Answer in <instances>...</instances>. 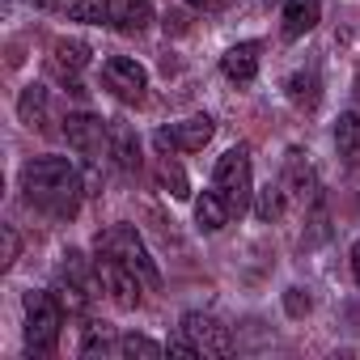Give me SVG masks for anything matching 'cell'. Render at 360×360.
<instances>
[{"label": "cell", "instance_id": "23", "mask_svg": "<svg viewBox=\"0 0 360 360\" xmlns=\"http://www.w3.org/2000/svg\"><path fill=\"white\" fill-rule=\"evenodd\" d=\"M284 305H288V314H305V309H309V297H305L301 288H288V297H284Z\"/></svg>", "mask_w": 360, "mask_h": 360}, {"label": "cell", "instance_id": "13", "mask_svg": "<svg viewBox=\"0 0 360 360\" xmlns=\"http://www.w3.org/2000/svg\"><path fill=\"white\" fill-rule=\"evenodd\" d=\"M292 200H309L314 195V169H309V161H305V153L301 148H292L288 157H284V183H280Z\"/></svg>", "mask_w": 360, "mask_h": 360}, {"label": "cell", "instance_id": "4", "mask_svg": "<svg viewBox=\"0 0 360 360\" xmlns=\"http://www.w3.org/2000/svg\"><path fill=\"white\" fill-rule=\"evenodd\" d=\"M98 250H106V255H115L119 263H127V267L144 280V288H157V284H161V271H157V263L148 259V250H144L136 225H110V229H102V233H98Z\"/></svg>", "mask_w": 360, "mask_h": 360}, {"label": "cell", "instance_id": "28", "mask_svg": "<svg viewBox=\"0 0 360 360\" xmlns=\"http://www.w3.org/2000/svg\"><path fill=\"white\" fill-rule=\"evenodd\" d=\"M356 102H360V72H356Z\"/></svg>", "mask_w": 360, "mask_h": 360}, {"label": "cell", "instance_id": "26", "mask_svg": "<svg viewBox=\"0 0 360 360\" xmlns=\"http://www.w3.org/2000/svg\"><path fill=\"white\" fill-rule=\"evenodd\" d=\"M191 5H195V9H208V13H217V9H229L233 0H191Z\"/></svg>", "mask_w": 360, "mask_h": 360}, {"label": "cell", "instance_id": "18", "mask_svg": "<svg viewBox=\"0 0 360 360\" xmlns=\"http://www.w3.org/2000/svg\"><path fill=\"white\" fill-rule=\"evenodd\" d=\"M18 115H22L26 127L47 131V89L43 85H26L22 89V102H18Z\"/></svg>", "mask_w": 360, "mask_h": 360}, {"label": "cell", "instance_id": "12", "mask_svg": "<svg viewBox=\"0 0 360 360\" xmlns=\"http://www.w3.org/2000/svg\"><path fill=\"white\" fill-rule=\"evenodd\" d=\"M280 5V22H284V39H301L318 26L322 5L318 0H276Z\"/></svg>", "mask_w": 360, "mask_h": 360}, {"label": "cell", "instance_id": "27", "mask_svg": "<svg viewBox=\"0 0 360 360\" xmlns=\"http://www.w3.org/2000/svg\"><path fill=\"white\" fill-rule=\"evenodd\" d=\"M352 276H356V284H360V242L352 246Z\"/></svg>", "mask_w": 360, "mask_h": 360}, {"label": "cell", "instance_id": "16", "mask_svg": "<svg viewBox=\"0 0 360 360\" xmlns=\"http://www.w3.org/2000/svg\"><path fill=\"white\" fill-rule=\"evenodd\" d=\"M229 217H233V212H229V204H225L217 191H204V195L195 200V221H200L204 233H221V229L229 225Z\"/></svg>", "mask_w": 360, "mask_h": 360}, {"label": "cell", "instance_id": "10", "mask_svg": "<svg viewBox=\"0 0 360 360\" xmlns=\"http://www.w3.org/2000/svg\"><path fill=\"white\" fill-rule=\"evenodd\" d=\"M98 9H102V26H110L119 34H140L153 22L148 0H98Z\"/></svg>", "mask_w": 360, "mask_h": 360}, {"label": "cell", "instance_id": "2", "mask_svg": "<svg viewBox=\"0 0 360 360\" xmlns=\"http://www.w3.org/2000/svg\"><path fill=\"white\" fill-rule=\"evenodd\" d=\"M212 191L229 204L233 217H242L250 208V200H255V178H250V148L246 144H233L217 161V169H212Z\"/></svg>", "mask_w": 360, "mask_h": 360}, {"label": "cell", "instance_id": "6", "mask_svg": "<svg viewBox=\"0 0 360 360\" xmlns=\"http://www.w3.org/2000/svg\"><path fill=\"white\" fill-rule=\"evenodd\" d=\"M178 330H183V335L200 347V356H229V352H233V330H229L221 318H212V314L191 309Z\"/></svg>", "mask_w": 360, "mask_h": 360}, {"label": "cell", "instance_id": "5", "mask_svg": "<svg viewBox=\"0 0 360 360\" xmlns=\"http://www.w3.org/2000/svg\"><path fill=\"white\" fill-rule=\"evenodd\" d=\"M94 271H98L102 288L110 292V301H115L119 309H136V305H140L144 280H140L127 263H119L115 255H106V250H98V246H94Z\"/></svg>", "mask_w": 360, "mask_h": 360}, {"label": "cell", "instance_id": "11", "mask_svg": "<svg viewBox=\"0 0 360 360\" xmlns=\"http://www.w3.org/2000/svg\"><path fill=\"white\" fill-rule=\"evenodd\" d=\"M89 56H94V51H89L85 39H56L47 64H51V72H56L60 81H77V77L89 68Z\"/></svg>", "mask_w": 360, "mask_h": 360}, {"label": "cell", "instance_id": "22", "mask_svg": "<svg viewBox=\"0 0 360 360\" xmlns=\"http://www.w3.org/2000/svg\"><path fill=\"white\" fill-rule=\"evenodd\" d=\"M157 174H161V183H165V191L174 195V200H187L191 195V187H187V174L183 169H178L165 153H161V165H157Z\"/></svg>", "mask_w": 360, "mask_h": 360}, {"label": "cell", "instance_id": "15", "mask_svg": "<svg viewBox=\"0 0 360 360\" xmlns=\"http://www.w3.org/2000/svg\"><path fill=\"white\" fill-rule=\"evenodd\" d=\"M110 157L123 174H136L140 169V140L127 123H110Z\"/></svg>", "mask_w": 360, "mask_h": 360}, {"label": "cell", "instance_id": "20", "mask_svg": "<svg viewBox=\"0 0 360 360\" xmlns=\"http://www.w3.org/2000/svg\"><path fill=\"white\" fill-rule=\"evenodd\" d=\"M255 195H259V200H255V217H259L263 225L280 221V212H284V195H288V191H284V187H271V183H267V187H263V191H255Z\"/></svg>", "mask_w": 360, "mask_h": 360}, {"label": "cell", "instance_id": "14", "mask_svg": "<svg viewBox=\"0 0 360 360\" xmlns=\"http://www.w3.org/2000/svg\"><path fill=\"white\" fill-rule=\"evenodd\" d=\"M221 72H225L229 81H238V85L255 81V72H259V43H238V47H229V51L221 56Z\"/></svg>", "mask_w": 360, "mask_h": 360}, {"label": "cell", "instance_id": "19", "mask_svg": "<svg viewBox=\"0 0 360 360\" xmlns=\"http://www.w3.org/2000/svg\"><path fill=\"white\" fill-rule=\"evenodd\" d=\"M335 148H339L343 157L360 153V110H343V115L335 119Z\"/></svg>", "mask_w": 360, "mask_h": 360}, {"label": "cell", "instance_id": "21", "mask_svg": "<svg viewBox=\"0 0 360 360\" xmlns=\"http://www.w3.org/2000/svg\"><path fill=\"white\" fill-rule=\"evenodd\" d=\"M115 356H144V360H157V356H165V347L153 343V339H144V335H119Z\"/></svg>", "mask_w": 360, "mask_h": 360}, {"label": "cell", "instance_id": "24", "mask_svg": "<svg viewBox=\"0 0 360 360\" xmlns=\"http://www.w3.org/2000/svg\"><path fill=\"white\" fill-rule=\"evenodd\" d=\"M34 5H39V9H47V13H68L72 0H34Z\"/></svg>", "mask_w": 360, "mask_h": 360}, {"label": "cell", "instance_id": "17", "mask_svg": "<svg viewBox=\"0 0 360 360\" xmlns=\"http://www.w3.org/2000/svg\"><path fill=\"white\" fill-rule=\"evenodd\" d=\"M288 98H292L297 106L314 110V106H318V98H322V81H318V68H301V72H292V77H288Z\"/></svg>", "mask_w": 360, "mask_h": 360}, {"label": "cell", "instance_id": "3", "mask_svg": "<svg viewBox=\"0 0 360 360\" xmlns=\"http://www.w3.org/2000/svg\"><path fill=\"white\" fill-rule=\"evenodd\" d=\"M60 326H64V305L56 301V292H26V347L34 356L56 352Z\"/></svg>", "mask_w": 360, "mask_h": 360}, {"label": "cell", "instance_id": "9", "mask_svg": "<svg viewBox=\"0 0 360 360\" xmlns=\"http://www.w3.org/2000/svg\"><path fill=\"white\" fill-rule=\"evenodd\" d=\"M102 81H106V89H110L119 102H140L144 89H148V72H144L131 56H110V60L102 64Z\"/></svg>", "mask_w": 360, "mask_h": 360}, {"label": "cell", "instance_id": "1", "mask_svg": "<svg viewBox=\"0 0 360 360\" xmlns=\"http://www.w3.org/2000/svg\"><path fill=\"white\" fill-rule=\"evenodd\" d=\"M22 195H26L30 208L47 212L56 221H68L81 208L85 183H81V174L68 157H34L22 169Z\"/></svg>", "mask_w": 360, "mask_h": 360}, {"label": "cell", "instance_id": "7", "mask_svg": "<svg viewBox=\"0 0 360 360\" xmlns=\"http://www.w3.org/2000/svg\"><path fill=\"white\" fill-rule=\"evenodd\" d=\"M64 140L81 153V157H102L110 153V123H102L89 110H72L64 119Z\"/></svg>", "mask_w": 360, "mask_h": 360}, {"label": "cell", "instance_id": "8", "mask_svg": "<svg viewBox=\"0 0 360 360\" xmlns=\"http://www.w3.org/2000/svg\"><path fill=\"white\" fill-rule=\"evenodd\" d=\"M212 136H217L212 115H191V119H183V123H174V127H161L153 140H157V148L169 157L174 148H183V153H200Z\"/></svg>", "mask_w": 360, "mask_h": 360}, {"label": "cell", "instance_id": "25", "mask_svg": "<svg viewBox=\"0 0 360 360\" xmlns=\"http://www.w3.org/2000/svg\"><path fill=\"white\" fill-rule=\"evenodd\" d=\"M13 259H18V233L5 229V263H13Z\"/></svg>", "mask_w": 360, "mask_h": 360}]
</instances>
